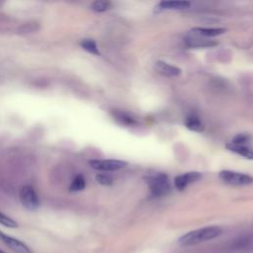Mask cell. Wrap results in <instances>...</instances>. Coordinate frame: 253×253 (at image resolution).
<instances>
[{"label":"cell","instance_id":"1","mask_svg":"<svg viewBox=\"0 0 253 253\" xmlns=\"http://www.w3.org/2000/svg\"><path fill=\"white\" fill-rule=\"evenodd\" d=\"M222 232V229L218 226H206L198 228L192 231H189L182 235L178 239V244L181 246H192L197 245L208 240H211L219 236Z\"/></svg>","mask_w":253,"mask_h":253},{"label":"cell","instance_id":"2","mask_svg":"<svg viewBox=\"0 0 253 253\" xmlns=\"http://www.w3.org/2000/svg\"><path fill=\"white\" fill-rule=\"evenodd\" d=\"M146 184L154 197H162L167 195L171 191L170 182L168 176L161 172L149 174L145 177Z\"/></svg>","mask_w":253,"mask_h":253},{"label":"cell","instance_id":"3","mask_svg":"<svg viewBox=\"0 0 253 253\" xmlns=\"http://www.w3.org/2000/svg\"><path fill=\"white\" fill-rule=\"evenodd\" d=\"M20 201L28 211H37L40 208V199L34 189L30 185H25L20 190Z\"/></svg>","mask_w":253,"mask_h":253},{"label":"cell","instance_id":"4","mask_svg":"<svg viewBox=\"0 0 253 253\" xmlns=\"http://www.w3.org/2000/svg\"><path fill=\"white\" fill-rule=\"evenodd\" d=\"M218 177L223 183L228 185L242 186V185H248L253 183V177L244 173H239V172L230 171V170L220 171L218 174Z\"/></svg>","mask_w":253,"mask_h":253},{"label":"cell","instance_id":"5","mask_svg":"<svg viewBox=\"0 0 253 253\" xmlns=\"http://www.w3.org/2000/svg\"><path fill=\"white\" fill-rule=\"evenodd\" d=\"M90 166L99 171H117L125 168L127 162L118 159H93L89 161Z\"/></svg>","mask_w":253,"mask_h":253},{"label":"cell","instance_id":"6","mask_svg":"<svg viewBox=\"0 0 253 253\" xmlns=\"http://www.w3.org/2000/svg\"><path fill=\"white\" fill-rule=\"evenodd\" d=\"M0 240L11 250H13L16 253H33V250L24 242L21 240L12 237L10 235H7L6 233L0 231Z\"/></svg>","mask_w":253,"mask_h":253},{"label":"cell","instance_id":"7","mask_svg":"<svg viewBox=\"0 0 253 253\" xmlns=\"http://www.w3.org/2000/svg\"><path fill=\"white\" fill-rule=\"evenodd\" d=\"M201 178H202V174L200 172H187L177 176L174 180V185L178 190L183 191L190 184L200 180Z\"/></svg>","mask_w":253,"mask_h":253},{"label":"cell","instance_id":"8","mask_svg":"<svg viewBox=\"0 0 253 253\" xmlns=\"http://www.w3.org/2000/svg\"><path fill=\"white\" fill-rule=\"evenodd\" d=\"M156 69L163 75L165 76H178L181 73V69L173 66L171 64H168L164 61H157L156 62Z\"/></svg>","mask_w":253,"mask_h":253},{"label":"cell","instance_id":"9","mask_svg":"<svg viewBox=\"0 0 253 253\" xmlns=\"http://www.w3.org/2000/svg\"><path fill=\"white\" fill-rule=\"evenodd\" d=\"M190 7L188 1H162L158 4V8L161 10H184Z\"/></svg>","mask_w":253,"mask_h":253},{"label":"cell","instance_id":"10","mask_svg":"<svg viewBox=\"0 0 253 253\" xmlns=\"http://www.w3.org/2000/svg\"><path fill=\"white\" fill-rule=\"evenodd\" d=\"M113 116L118 123H120L121 125H124V126H135L137 124L136 120L132 116H130L129 114L123 112V111L116 110L113 112Z\"/></svg>","mask_w":253,"mask_h":253},{"label":"cell","instance_id":"11","mask_svg":"<svg viewBox=\"0 0 253 253\" xmlns=\"http://www.w3.org/2000/svg\"><path fill=\"white\" fill-rule=\"evenodd\" d=\"M185 126L188 129L196 131V132H202L205 128L200 118L196 115H189L185 119Z\"/></svg>","mask_w":253,"mask_h":253},{"label":"cell","instance_id":"12","mask_svg":"<svg viewBox=\"0 0 253 253\" xmlns=\"http://www.w3.org/2000/svg\"><path fill=\"white\" fill-rule=\"evenodd\" d=\"M226 148L234 153H237L238 155H241L248 159H253V148H251L250 146L235 145L229 142L226 144Z\"/></svg>","mask_w":253,"mask_h":253},{"label":"cell","instance_id":"13","mask_svg":"<svg viewBox=\"0 0 253 253\" xmlns=\"http://www.w3.org/2000/svg\"><path fill=\"white\" fill-rule=\"evenodd\" d=\"M225 29L223 28H201V27H197L192 29V32L197 34V35H201L204 37H216L219 35H222L223 33H225Z\"/></svg>","mask_w":253,"mask_h":253},{"label":"cell","instance_id":"14","mask_svg":"<svg viewBox=\"0 0 253 253\" xmlns=\"http://www.w3.org/2000/svg\"><path fill=\"white\" fill-rule=\"evenodd\" d=\"M187 44L190 47H211L215 44H217L216 42L212 40H206V39H188L187 40Z\"/></svg>","mask_w":253,"mask_h":253},{"label":"cell","instance_id":"15","mask_svg":"<svg viewBox=\"0 0 253 253\" xmlns=\"http://www.w3.org/2000/svg\"><path fill=\"white\" fill-rule=\"evenodd\" d=\"M85 186H86V181H85L84 176L78 174V175H76L73 178V180H72V182L70 184L69 190L71 192H79V191L84 190Z\"/></svg>","mask_w":253,"mask_h":253},{"label":"cell","instance_id":"16","mask_svg":"<svg viewBox=\"0 0 253 253\" xmlns=\"http://www.w3.org/2000/svg\"><path fill=\"white\" fill-rule=\"evenodd\" d=\"M81 46L83 49H85L86 51L95 54V55H100V51L98 49L97 43L92 40V39H84L81 41L80 42Z\"/></svg>","mask_w":253,"mask_h":253},{"label":"cell","instance_id":"17","mask_svg":"<svg viewBox=\"0 0 253 253\" xmlns=\"http://www.w3.org/2000/svg\"><path fill=\"white\" fill-rule=\"evenodd\" d=\"M230 143L235 144V145L249 146L252 143V136L248 133H239L232 138Z\"/></svg>","mask_w":253,"mask_h":253},{"label":"cell","instance_id":"18","mask_svg":"<svg viewBox=\"0 0 253 253\" xmlns=\"http://www.w3.org/2000/svg\"><path fill=\"white\" fill-rule=\"evenodd\" d=\"M111 7V3L109 1H103V0H98L92 3L91 5V9L95 12H105L108 9H110Z\"/></svg>","mask_w":253,"mask_h":253},{"label":"cell","instance_id":"19","mask_svg":"<svg viewBox=\"0 0 253 253\" xmlns=\"http://www.w3.org/2000/svg\"><path fill=\"white\" fill-rule=\"evenodd\" d=\"M0 224L4 225L6 227H10V228L18 227V223L12 217L6 215L2 211H0Z\"/></svg>","mask_w":253,"mask_h":253},{"label":"cell","instance_id":"20","mask_svg":"<svg viewBox=\"0 0 253 253\" xmlns=\"http://www.w3.org/2000/svg\"><path fill=\"white\" fill-rule=\"evenodd\" d=\"M96 181L101 185H112L113 184V177L109 174H98L96 176Z\"/></svg>","mask_w":253,"mask_h":253},{"label":"cell","instance_id":"21","mask_svg":"<svg viewBox=\"0 0 253 253\" xmlns=\"http://www.w3.org/2000/svg\"><path fill=\"white\" fill-rule=\"evenodd\" d=\"M0 253H6V252H5V251H3L2 249H0Z\"/></svg>","mask_w":253,"mask_h":253}]
</instances>
